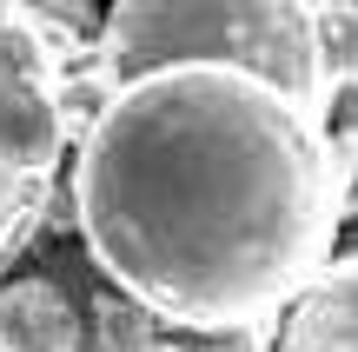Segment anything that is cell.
<instances>
[{
  "label": "cell",
  "mask_w": 358,
  "mask_h": 352,
  "mask_svg": "<svg viewBox=\"0 0 358 352\" xmlns=\"http://www.w3.org/2000/svg\"><path fill=\"white\" fill-rule=\"evenodd\" d=\"M345 146L279 80L173 60L113 87L73 140V226L93 266L159 326L279 319L338 260Z\"/></svg>",
  "instance_id": "1"
},
{
  "label": "cell",
  "mask_w": 358,
  "mask_h": 352,
  "mask_svg": "<svg viewBox=\"0 0 358 352\" xmlns=\"http://www.w3.org/2000/svg\"><path fill=\"white\" fill-rule=\"evenodd\" d=\"M173 60H226L279 80L299 106L332 120L338 80L325 60V0H113L100 66L120 80Z\"/></svg>",
  "instance_id": "2"
},
{
  "label": "cell",
  "mask_w": 358,
  "mask_h": 352,
  "mask_svg": "<svg viewBox=\"0 0 358 352\" xmlns=\"http://www.w3.org/2000/svg\"><path fill=\"white\" fill-rule=\"evenodd\" d=\"M60 53L34 7L0 0V266L47 220L53 173L66 160Z\"/></svg>",
  "instance_id": "3"
},
{
  "label": "cell",
  "mask_w": 358,
  "mask_h": 352,
  "mask_svg": "<svg viewBox=\"0 0 358 352\" xmlns=\"http://www.w3.org/2000/svg\"><path fill=\"white\" fill-rule=\"evenodd\" d=\"M272 352H358V253L332 260L292 306Z\"/></svg>",
  "instance_id": "4"
},
{
  "label": "cell",
  "mask_w": 358,
  "mask_h": 352,
  "mask_svg": "<svg viewBox=\"0 0 358 352\" xmlns=\"http://www.w3.org/2000/svg\"><path fill=\"white\" fill-rule=\"evenodd\" d=\"M0 352H80V313L47 279L0 286Z\"/></svg>",
  "instance_id": "5"
},
{
  "label": "cell",
  "mask_w": 358,
  "mask_h": 352,
  "mask_svg": "<svg viewBox=\"0 0 358 352\" xmlns=\"http://www.w3.org/2000/svg\"><path fill=\"white\" fill-rule=\"evenodd\" d=\"M153 326H159V313L140 306L133 293L100 300V313H93V352H140V346H153Z\"/></svg>",
  "instance_id": "6"
},
{
  "label": "cell",
  "mask_w": 358,
  "mask_h": 352,
  "mask_svg": "<svg viewBox=\"0 0 358 352\" xmlns=\"http://www.w3.org/2000/svg\"><path fill=\"white\" fill-rule=\"evenodd\" d=\"M325 60H332V80L338 93L358 80V7H338L325 0Z\"/></svg>",
  "instance_id": "7"
},
{
  "label": "cell",
  "mask_w": 358,
  "mask_h": 352,
  "mask_svg": "<svg viewBox=\"0 0 358 352\" xmlns=\"http://www.w3.org/2000/svg\"><path fill=\"white\" fill-rule=\"evenodd\" d=\"M338 146H345V167H352V186H345V213H358V80L345 87V133H338Z\"/></svg>",
  "instance_id": "8"
},
{
  "label": "cell",
  "mask_w": 358,
  "mask_h": 352,
  "mask_svg": "<svg viewBox=\"0 0 358 352\" xmlns=\"http://www.w3.org/2000/svg\"><path fill=\"white\" fill-rule=\"evenodd\" d=\"M192 352H272V346H266V326H232V332H199Z\"/></svg>",
  "instance_id": "9"
},
{
  "label": "cell",
  "mask_w": 358,
  "mask_h": 352,
  "mask_svg": "<svg viewBox=\"0 0 358 352\" xmlns=\"http://www.w3.org/2000/svg\"><path fill=\"white\" fill-rule=\"evenodd\" d=\"M140 352H192V346H166V339H153V346H140Z\"/></svg>",
  "instance_id": "10"
},
{
  "label": "cell",
  "mask_w": 358,
  "mask_h": 352,
  "mask_svg": "<svg viewBox=\"0 0 358 352\" xmlns=\"http://www.w3.org/2000/svg\"><path fill=\"white\" fill-rule=\"evenodd\" d=\"M338 7H358V0H338Z\"/></svg>",
  "instance_id": "11"
}]
</instances>
